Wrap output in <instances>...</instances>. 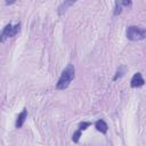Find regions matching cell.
Here are the masks:
<instances>
[{
    "mask_svg": "<svg viewBox=\"0 0 146 146\" xmlns=\"http://www.w3.org/2000/svg\"><path fill=\"white\" fill-rule=\"evenodd\" d=\"M15 1H6V5H11V3H14Z\"/></svg>",
    "mask_w": 146,
    "mask_h": 146,
    "instance_id": "4fadbf2b",
    "label": "cell"
},
{
    "mask_svg": "<svg viewBox=\"0 0 146 146\" xmlns=\"http://www.w3.org/2000/svg\"><path fill=\"white\" fill-rule=\"evenodd\" d=\"M146 36V30L141 29L139 26H128L127 29V38L131 41H138V40H143Z\"/></svg>",
    "mask_w": 146,
    "mask_h": 146,
    "instance_id": "7a4b0ae2",
    "label": "cell"
},
{
    "mask_svg": "<svg viewBox=\"0 0 146 146\" xmlns=\"http://www.w3.org/2000/svg\"><path fill=\"white\" fill-rule=\"evenodd\" d=\"M95 127H96V129H97L99 132H102V133H106L107 130H108V125H107V123H106L104 120H102V119L98 120V121H96Z\"/></svg>",
    "mask_w": 146,
    "mask_h": 146,
    "instance_id": "8992f818",
    "label": "cell"
},
{
    "mask_svg": "<svg viewBox=\"0 0 146 146\" xmlns=\"http://www.w3.org/2000/svg\"><path fill=\"white\" fill-rule=\"evenodd\" d=\"M73 3H74V1H64V2H62L60 6L58 7V15H63V13H65L66 8L72 6Z\"/></svg>",
    "mask_w": 146,
    "mask_h": 146,
    "instance_id": "52a82bcc",
    "label": "cell"
},
{
    "mask_svg": "<svg viewBox=\"0 0 146 146\" xmlns=\"http://www.w3.org/2000/svg\"><path fill=\"white\" fill-rule=\"evenodd\" d=\"M120 3H121V6L123 7H130L131 5H132V2L131 1H120Z\"/></svg>",
    "mask_w": 146,
    "mask_h": 146,
    "instance_id": "7c38bea8",
    "label": "cell"
},
{
    "mask_svg": "<svg viewBox=\"0 0 146 146\" xmlns=\"http://www.w3.org/2000/svg\"><path fill=\"white\" fill-rule=\"evenodd\" d=\"M19 30H21V24L19 23L16 24V25H11L10 23L7 24L3 27L2 32L0 33V42H5L9 38H14L19 32Z\"/></svg>",
    "mask_w": 146,
    "mask_h": 146,
    "instance_id": "3957f363",
    "label": "cell"
},
{
    "mask_svg": "<svg viewBox=\"0 0 146 146\" xmlns=\"http://www.w3.org/2000/svg\"><path fill=\"white\" fill-rule=\"evenodd\" d=\"M144 83H145V80H144L141 73H139V72L135 73L133 76L131 78V81H130V86L132 88H139V87L144 86Z\"/></svg>",
    "mask_w": 146,
    "mask_h": 146,
    "instance_id": "277c9868",
    "label": "cell"
},
{
    "mask_svg": "<svg viewBox=\"0 0 146 146\" xmlns=\"http://www.w3.org/2000/svg\"><path fill=\"white\" fill-rule=\"evenodd\" d=\"M122 13V6L120 3V1H115V6H114V16H117Z\"/></svg>",
    "mask_w": 146,
    "mask_h": 146,
    "instance_id": "9c48e42d",
    "label": "cell"
},
{
    "mask_svg": "<svg viewBox=\"0 0 146 146\" xmlns=\"http://www.w3.org/2000/svg\"><path fill=\"white\" fill-rule=\"evenodd\" d=\"M124 73H125V68H124L123 66H120V67L117 68L116 73H115V75H114L113 80H114V81H116L117 79H120L121 76H123V75H124Z\"/></svg>",
    "mask_w": 146,
    "mask_h": 146,
    "instance_id": "ba28073f",
    "label": "cell"
},
{
    "mask_svg": "<svg viewBox=\"0 0 146 146\" xmlns=\"http://www.w3.org/2000/svg\"><path fill=\"white\" fill-rule=\"evenodd\" d=\"M90 124H91L90 122H82V123H80V125H79V130H86Z\"/></svg>",
    "mask_w": 146,
    "mask_h": 146,
    "instance_id": "8fae6325",
    "label": "cell"
},
{
    "mask_svg": "<svg viewBox=\"0 0 146 146\" xmlns=\"http://www.w3.org/2000/svg\"><path fill=\"white\" fill-rule=\"evenodd\" d=\"M80 137H81V130H76V131L72 135V140H73V143H78L79 139H80Z\"/></svg>",
    "mask_w": 146,
    "mask_h": 146,
    "instance_id": "30bf717a",
    "label": "cell"
},
{
    "mask_svg": "<svg viewBox=\"0 0 146 146\" xmlns=\"http://www.w3.org/2000/svg\"><path fill=\"white\" fill-rule=\"evenodd\" d=\"M74 76H75V68H74V66L72 64H68L63 70L62 74H60V76H59V79H58V81L56 83V89L57 90L66 89L70 86V83L72 82V80L74 79Z\"/></svg>",
    "mask_w": 146,
    "mask_h": 146,
    "instance_id": "6da1fadb",
    "label": "cell"
},
{
    "mask_svg": "<svg viewBox=\"0 0 146 146\" xmlns=\"http://www.w3.org/2000/svg\"><path fill=\"white\" fill-rule=\"evenodd\" d=\"M26 117H27V111H26V108H24V110L18 114V116H17V119H16L15 127H16L17 129L22 128L23 124H24V122H25V120H26Z\"/></svg>",
    "mask_w": 146,
    "mask_h": 146,
    "instance_id": "5b68a950",
    "label": "cell"
}]
</instances>
